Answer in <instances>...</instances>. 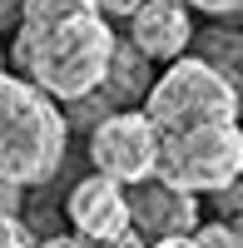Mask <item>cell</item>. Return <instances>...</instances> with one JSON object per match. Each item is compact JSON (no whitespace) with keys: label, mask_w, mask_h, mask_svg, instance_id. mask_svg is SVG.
Listing matches in <instances>:
<instances>
[{"label":"cell","mask_w":243,"mask_h":248,"mask_svg":"<svg viewBox=\"0 0 243 248\" xmlns=\"http://www.w3.org/2000/svg\"><path fill=\"white\" fill-rule=\"evenodd\" d=\"M124 203H129V229L144 243L194 233V223H198V194H184L154 174L139 179V184H124Z\"/></svg>","instance_id":"cell-6"},{"label":"cell","mask_w":243,"mask_h":248,"mask_svg":"<svg viewBox=\"0 0 243 248\" xmlns=\"http://www.w3.org/2000/svg\"><path fill=\"white\" fill-rule=\"evenodd\" d=\"M198 60H209L218 75H228L238 85V65H243V45H238V30L218 25V30H204V45H198Z\"/></svg>","instance_id":"cell-10"},{"label":"cell","mask_w":243,"mask_h":248,"mask_svg":"<svg viewBox=\"0 0 243 248\" xmlns=\"http://www.w3.org/2000/svg\"><path fill=\"white\" fill-rule=\"evenodd\" d=\"M189 10H204V15H218V20H228L243 10V0H184Z\"/></svg>","instance_id":"cell-14"},{"label":"cell","mask_w":243,"mask_h":248,"mask_svg":"<svg viewBox=\"0 0 243 248\" xmlns=\"http://www.w3.org/2000/svg\"><path fill=\"white\" fill-rule=\"evenodd\" d=\"M40 238L30 233V223L20 214H0V248H35Z\"/></svg>","instance_id":"cell-13"},{"label":"cell","mask_w":243,"mask_h":248,"mask_svg":"<svg viewBox=\"0 0 243 248\" xmlns=\"http://www.w3.org/2000/svg\"><path fill=\"white\" fill-rule=\"evenodd\" d=\"M70 124L65 109L30 79L10 75L0 65V179L15 189L50 184L65 164Z\"/></svg>","instance_id":"cell-2"},{"label":"cell","mask_w":243,"mask_h":248,"mask_svg":"<svg viewBox=\"0 0 243 248\" xmlns=\"http://www.w3.org/2000/svg\"><path fill=\"white\" fill-rule=\"evenodd\" d=\"M154 154H159V134L144 119V109H109L90 124V164L94 174H105L114 184H139L154 174Z\"/></svg>","instance_id":"cell-5"},{"label":"cell","mask_w":243,"mask_h":248,"mask_svg":"<svg viewBox=\"0 0 243 248\" xmlns=\"http://www.w3.org/2000/svg\"><path fill=\"white\" fill-rule=\"evenodd\" d=\"M94 10L105 15V20H124V15L134 10V0H94Z\"/></svg>","instance_id":"cell-16"},{"label":"cell","mask_w":243,"mask_h":248,"mask_svg":"<svg viewBox=\"0 0 243 248\" xmlns=\"http://www.w3.org/2000/svg\"><path fill=\"white\" fill-rule=\"evenodd\" d=\"M109 50L114 25L94 10V0H25L15 20L10 65L20 79L65 105L105 79Z\"/></svg>","instance_id":"cell-1"},{"label":"cell","mask_w":243,"mask_h":248,"mask_svg":"<svg viewBox=\"0 0 243 248\" xmlns=\"http://www.w3.org/2000/svg\"><path fill=\"white\" fill-rule=\"evenodd\" d=\"M194 243L198 248H243V233H238V223L209 218V223H194Z\"/></svg>","instance_id":"cell-12"},{"label":"cell","mask_w":243,"mask_h":248,"mask_svg":"<svg viewBox=\"0 0 243 248\" xmlns=\"http://www.w3.org/2000/svg\"><path fill=\"white\" fill-rule=\"evenodd\" d=\"M149 79H154V60H144V55L129 45V40H119V35H114V50H109L105 79H99L90 94H99L109 109H129V105H139V99H144Z\"/></svg>","instance_id":"cell-9"},{"label":"cell","mask_w":243,"mask_h":248,"mask_svg":"<svg viewBox=\"0 0 243 248\" xmlns=\"http://www.w3.org/2000/svg\"><path fill=\"white\" fill-rule=\"evenodd\" d=\"M139 109L154 124V134L198 129V124L238 119V85L198 55H174L164 70H154Z\"/></svg>","instance_id":"cell-3"},{"label":"cell","mask_w":243,"mask_h":248,"mask_svg":"<svg viewBox=\"0 0 243 248\" xmlns=\"http://www.w3.org/2000/svg\"><path fill=\"white\" fill-rule=\"evenodd\" d=\"M35 248H149L144 238H139L134 229L129 233H119V238H79V233H50V238H40Z\"/></svg>","instance_id":"cell-11"},{"label":"cell","mask_w":243,"mask_h":248,"mask_svg":"<svg viewBox=\"0 0 243 248\" xmlns=\"http://www.w3.org/2000/svg\"><path fill=\"white\" fill-rule=\"evenodd\" d=\"M65 218L79 238H119L129 233V203H124V184H114L105 174H85L65 194Z\"/></svg>","instance_id":"cell-8"},{"label":"cell","mask_w":243,"mask_h":248,"mask_svg":"<svg viewBox=\"0 0 243 248\" xmlns=\"http://www.w3.org/2000/svg\"><path fill=\"white\" fill-rule=\"evenodd\" d=\"M20 5H25V0H0V30H10L20 20Z\"/></svg>","instance_id":"cell-17"},{"label":"cell","mask_w":243,"mask_h":248,"mask_svg":"<svg viewBox=\"0 0 243 248\" xmlns=\"http://www.w3.org/2000/svg\"><path fill=\"white\" fill-rule=\"evenodd\" d=\"M149 248H198V243H194V233H174V238H154Z\"/></svg>","instance_id":"cell-18"},{"label":"cell","mask_w":243,"mask_h":248,"mask_svg":"<svg viewBox=\"0 0 243 248\" xmlns=\"http://www.w3.org/2000/svg\"><path fill=\"white\" fill-rule=\"evenodd\" d=\"M154 179H164V184H174V189H184V194H213V189H224V184H238L243 179L238 119H218V124H198V129L159 134Z\"/></svg>","instance_id":"cell-4"},{"label":"cell","mask_w":243,"mask_h":248,"mask_svg":"<svg viewBox=\"0 0 243 248\" xmlns=\"http://www.w3.org/2000/svg\"><path fill=\"white\" fill-rule=\"evenodd\" d=\"M213 199H218V218H224V223H238V184L213 189Z\"/></svg>","instance_id":"cell-15"},{"label":"cell","mask_w":243,"mask_h":248,"mask_svg":"<svg viewBox=\"0 0 243 248\" xmlns=\"http://www.w3.org/2000/svg\"><path fill=\"white\" fill-rule=\"evenodd\" d=\"M124 20H129V45L154 65H169L174 55L194 45V10L184 0H134Z\"/></svg>","instance_id":"cell-7"}]
</instances>
